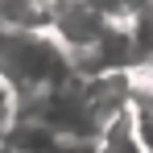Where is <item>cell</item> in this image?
Returning a JSON list of instances; mask_svg holds the SVG:
<instances>
[{
    "instance_id": "6da1fadb",
    "label": "cell",
    "mask_w": 153,
    "mask_h": 153,
    "mask_svg": "<svg viewBox=\"0 0 153 153\" xmlns=\"http://www.w3.org/2000/svg\"><path fill=\"white\" fill-rule=\"evenodd\" d=\"M124 124L141 153H153V71H128Z\"/></svg>"
},
{
    "instance_id": "7a4b0ae2",
    "label": "cell",
    "mask_w": 153,
    "mask_h": 153,
    "mask_svg": "<svg viewBox=\"0 0 153 153\" xmlns=\"http://www.w3.org/2000/svg\"><path fill=\"white\" fill-rule=\"evenodd\" d=\"M54 0H0V25L4 29H50Z\"/></svg>"
},
{
    "instance_id": "3957f363",
    "label": "cell",
    "mask_w": 153,
    "mask_h": 153,
    "mask_svg": "<svg viewBox=\"0 0 153 153\" xmlns=\"http://www.w3.org/2000/svg\"><path fill=\"white\" fill-rule=\"evenodd\" d=\"M124 33H128V66L153 71V8H141L124 25Z\"/></svg>"
},
{
    "instance_id": "277c9868",
    "label": "cell",
    "mask_w": 153,
    "mask_h": 153,
    "mask_svg": "<svg viewBox=\"0 0 153 153\" xmlns=\"http://www.w3.org/2000/svg\"><path fill=\"white\" fill-rule=\"evenodd\" d=\"M95 4V13H100L103 21H112V25H128L141 8H149V0H91Z\"/></svg>"
},
{
    "instance_id": "5b68a950",
    "label": "cell",
    "mask_w": 153,
    "mask_h": 153,
    "mask_svg": "<svg viewBox=\"0 0 153 153\" xmlns=\"http://www.w3.org/2000/svg\"><path fill=\"white\" fill-rule=\"evenodd\" d=\"M17 112H21V95H17V87L8 79L0 75V141L8 137V128L17 124Z\"/></svg>"
},
{
    "instance_id": "8992f818",
    "label": "cell",
    "mask_w": 153,
    "mask_h": 153,
    "mask_svg": "<svg viewBox=\"0 0 153 153\" xmlns=\"http://www.w3.org/2000/svg\"><path fill=\"white\" fill-rule=\"evenodd\" d=\"M0 153H25V149H17V145H8V141H0Z\"/></svg>"
}]
</instances>
